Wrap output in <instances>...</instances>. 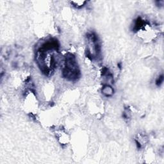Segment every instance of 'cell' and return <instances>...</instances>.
<instances>
[{
	"label": "cell",
	"instance_id": "4",
	"mask_svg": "<svg viewBox=\"0 0 164 164\" xmlns=\"http://www.w3.org/2000/svg\"><path fill=\"white\" fill-rule=\"evenodd\" d=\"M71 4H73L74 6L76 7L78 9H80L82 7H83L85 4L86 3V2L85 1H73L71 2Z\"/></svg>",
	"mask_w": 164,
	"mask_h": 164
},
{
	"label": "cell",
	"instance_id": "3",
	"mask_svg": "<svg viewBox=\"0 0 164 164\" xmlns=\"http://www.w3.org/2000/svg\"><path fill=\"white\" fill-rule=\"evenodd\" d=\"M102 93L106 97H111L114 93V90L110 85H105L102 88Z\"/></svg>",
	"mask_w": 164,
	"mask_h": 164
},
{
	"label": "cell",
	"instance_id": "1",
	"mask_svg": "<svg viewBox=\"0 0 164 164\" xmlns=\"http://www.w3.org/2000/svg\"><path fill=\"white\" fill-rule=\"evenodd\" d=\"M64 78L70 81L78 80L80 77V69L75 56L72 53H67L64 59V66L62 70Z\"/></svg>",
	"mask_w": 164,
	"mask_h": 164
},
{
	"label": "cell",
	"instance_id": "5",
	"mask_svg": "<svg viewBox=\"0 0 164 164\" xmlns=\"http://www.w3.org/2000/svg\"><path fill=\"white\" fill-rule=\"evenodd\" d=\"M163 75L162 74L161 76H160L158 78V79L156 80V84L158 85V86H160V85L163 83Z\"/></svg>",
	"mask_w": 164,
	"mask_h": 164
},
{
	"label": "cell",
	"instance_id": "2",
	"mask_svg": "<svg viewBox=\"0 0 164 164\" xmlns=\"http://www.w3.org/2000/svg\"><path fill=\"white\" fill-rule=\"evenodd\" d=\"M88 55L92 59H96L101 52V45L99 38L95 33L90 32L87 35Z\"/></svg>",
	"mask_w": 164,
	"mask_h": 164
}]
</instances>
